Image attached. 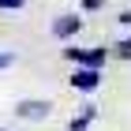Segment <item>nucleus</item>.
<instances>
[{
  "instance_id": "obj_1",
  "label": "nucleus",
  "mask_w": 131,
  "mask_h": 131,
  "mask_svg": "<svg viewBox=\"0 0 131 131\" xmlns=\"http://www.w3.org/2000/svg\"><path fill=\"white\" fill-rule=\"evenodd\" d=\"M64 56H68L71 64H79V68H94V71H101V64L109 60V52H105V49H75V45H71Z\"/></svg>"
},
{
  "instance_id": "obj_11",
  "label": "nucleus",
  "mask_w": 131,
  "mask_h": 131,
  "mask_svg": "<svg viewBox=\"0 0 131 131\" xmlns=\"http://www.w3.org/2000/svg\"><path fill=\"white\" fill-rule=\"evenodd\" d=\"M0 131H4V127H0Z\"/></svg>"
},
{
  "instance_id": "obj_10",
  "label": "nucleus",
  "mask_w": 131,
  "mask_h": 131,
  "mask_svg": "<svg viewBox=\"0 0 131 131\" xmlns=\"http://www.w3.org/2000/svg\"><path fill=\"white\" fill-rule=\"evenodd\" d=\"M120 23H127V26H131V11H124V15H120Z\"/></svg>"
},
{
  "instance_id": "obj_7",
  "label": "nucleus",
  "mask_w": 131,
  "mask_h": 131,
  "mask_svg": "<svg viewBox=\"0 0 131 131\" xmlns=\"http://www.w3.org/2000/svg\"><path fill=\"white\" fill-rule=\"evenodd\" d=\"M116 52H120L124 60H131V38H124V41H120V45H116Z\"/></svg>"
},
{
  "instance_id": "obj_9",
  "label": "nucleus",
  "mask_w": 131,
  "mask_h": 131,
  "mask_svg": "<svg viewBox=\"0 0 131 131\" xmlns=\"http://www.w3.org/2000/svg\"><path fill=\"white\" fill-rule=\"evenodd\" d=\"M11 60H15L11 52H0V71H4V68H11Z\"/></svg>"
},
{
  "instance_id": "obj_3",
  "label": "nucleus",
  "mask_w": 131,
  "mask_h": 131,
  "mask_svg": "<svg viewBox=\"0 0 131 131\" xmlns=\"http://www.w3.org/2000/svg\"><path fill=\"white\" fill-rule=\"evenodd\" d=\"M49 112H52L49 101H19V105H15V116H19V120H45Z\"/></svg>"
},
{
  "instance_id": "obj_4",
  "label": "nucleus",
  "mask_w": 131,
  "mask_h": 131,
  "mask_svg": "<svg viewBox=\"0 0 131 131\" xmlns=\"http://www.w3.org/2000/svg\"><path fill=\"white\" fill-rule=\"evenodd\" d=\"M97 82H101V71H94V68H75V75H71V86L82 94L97 90Z\"/></svg>"
},
{
  "instance_id": "obj_6",
  "label": "nucleus",
  "mask_w": 131,
  "mask_h": 131,
  "mask_svg": "<svg viewBox=\"0 0 131 131\" xmlns=\"http://www.w3.org/2000/svg\"><path fill=\"white\" fill-rule=\"evenodd\" d=\"M26 0H0V11H23Z\"/></svg>"
},
{
  "instance_id": "obj_5",
  "label": "nucleus",
  "mask_w": 131,
  "mask_h": 131,
  "mask_svg": "<svg viewBox=\"0 0 131 131\" xmlns=\"http://www.w3.org/2000/svg\"><path fill=\"white\" fill-rule=\"evenodd\" d=\"M90 120H94V109H82L79 116L68 124V131H86V127H90Z\"/></svg>"
},
{
  "instance_id": "obj_2",
  "label": "nucleus",
  "mask_w": 131,
  "mask_h": 131,
  "mask_svg": "<svg viewBox=\"0 0 131 131\" xmlns=\"http://www.w3.org/2000/svg\"><path fill=\"white\" fill-rule=\"evenodd\" d=\"M79 30H82V19H79V15H71V11H68V15H56V19H52V34H56L60 41L75 38Z\"/></svg>"
},
{
  "instance_id": "obj_8",
  "label": "nucleus",
  "mask_w": 131,
  "mask_h": 131,
  "mask_svg": "<svg viewBox=\"0 0 131 131\" xmlns=\"http://www.w3.org/2000/svg\"><path fill=\"white\" fill-rule=\"evenodd\" d=\"M105 4H109V0H82V8H86V11H101Z\"/></svg>"
}]
</instances>
